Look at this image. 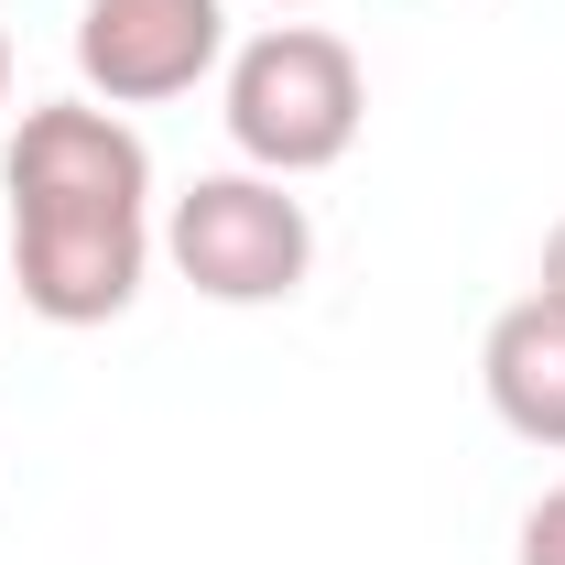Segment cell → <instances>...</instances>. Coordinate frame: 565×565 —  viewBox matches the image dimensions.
<instances>
[{"label": "cell", "instance_id": "cell-1", "mask_svg": "<svg viewBox=\"0 0 565 565\" xmlns=\"http://www.w3.org/2000/svg\"><path fill=\"white\" fill-rule=\"evenodd\" d=\"M11 196V294L44 327H109L131 316L141 273L163 250L152 228V152L98 98H33L0 152Z\"/></svg>", "mask_w": 565, "mask_h": 565}, {"label": "cell", "instance_id": "cell-2", "mask_svg": "<svg viewBox=\"0 0 565 565\" xmlns=\"http://www.w3.org/2000/svg\"><path fill=\"white\" fill-rule=\"evenodd\" d=\"M217 120L239 141L250 174H327L359 152V120H370V66H359L349 33L327 22H262L250 44H228L217 66Z\"/></svg>", "mask_w": 565, "mask_h": 565}, {"label": "cell", "instance_id": "cell-3", "mask_svg": "<svg viewBox=\"0 0 565 565\" xmlns=\"http://www.w3.org/2000/svg\"><path fill=\"white\" fill-rule=\"evenodd\" d=\"M163 262L196 282L207 305H294L316 273V217L282 174H196L174 207H163Z\"/></svg>", "mask_w": 565, "mask_h": 565}, {"label": "cell", "instance_id": "cell-4", "mask_svg": "<svg viewBox=\"0 0 565 565\" xmlns=\"http://www.w3.org/2000/svg\"><path fill=\"white\" fill-rule=\"evenodd\" d=\"M228 66V0H87L76 76L98 109H163Z\"/></svg>", "mask_w": 565, "mask_h": 565}, {"label": "cell", "instance_id": "cell-5", "mask_svg": "<svg viewBox=\"0 0 565 565\" xmlns=\"http://www.w3.org/2000/svg\"><path fill=\"white\" fill-rule=\"evenodd\" d=\"M479 392H490V414L522 435V446H544L565 457V294H511L490 316V338H479Z\"/></svg>", "mask_w": 565, "mask_h": 565}, {"label": "cell", "instance_id": "cell-6", "mask_svg": "<svg viewBox=\"0 0 565 565\" xmlns=\"http://www.w3.org/2000/svg\"><path fill=\"white\" fill-rule=\"evenodd\" d=\"M511 565H565V479L533 511H522V544H511Z\"/></svg>", "mask_w": 565, "mask_h": 565}, {"label": "cell", "instance_id": "cell-7", "mask_svg": "<svg viewBox=\"0 0 565 565\" xmlns=\"http://www.w3.org/2000/svg\"><path fill=\"white\" fill-rule=\"evenodd\" d=\"M533 282H544V294H565V217L544 228V273H533Z\"/></svg>", "mask_w": 565, "mask_h": 565}, {"label": "cell", "instance_id": "cell-8", "mask_svg": "<svg viewBox=\"0 0 565 565\" xmlns=\"http://www.w3.org/2000/svg\"><path fill=\"white\" fill-rule=\"evenodd\" d=\"M0 109H11V33H0Z\"/></svg>", "mask_w": 565, "mask_h": 565}, {"label": "cell", "instance_id": "cell-9", "mask_svg": "<svg viewBox=\"0 0 565 565\" xmlns=\"http://www.w3.org/2000/svg\"><path fill=\"white\" fill-rule=\"evenodd\" d=\"M273 11H316V0H273Z\"/></svg>", "mask_w": 565, "mask_h": 565}]
</instances>
